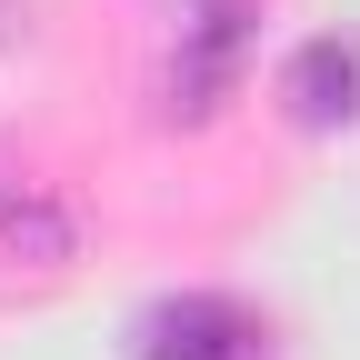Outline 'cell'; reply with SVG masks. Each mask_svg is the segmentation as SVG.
Here are the masks:
<instances>
[{"label": "cell", "instance_id": "cell-4", "mask_svg": "<svg viewBox=\"0 0 360 360\" xmlns=\"http://www.w3.org/2000/svg\"><path fill=\"white\" fill-rule=\"evenodd\" d=\"M281 110H290L300 130H350V120H360V30L300 40L290 70H281Z\"/></svg>", "mask_w": 360, "mask_h": 360}, {"label": "cell", "instance_id": "cell-3", "mask_svg": "<svg viewBox=\"0 0 360 360\" xmlns=\"http://www.w3.org/2000/svg\"><path fill=\"white\" fill-rule=\"evenodd\" d=\"M70 260H80L70 200H60L11 141H0V270H70Z\"/></svg>", "mask_w": 360, "mask_h": 360}, {"label": "cell", "instance_id": "cell-2", "mask_svg": "<svg viewBox=\"0 0 360 360\" xmlns=\"http://www.w3.org/2000/svg\"><path fill=\"white\" fill-rule=\"evenodd\" d=\"M130 360H270V321L231 290H170L130 321Z\"/></svg>", "mask_w": 360, "mask_h": 360}, {"label": "cell", "instance_id": "cell-1", "mask_svg": "<svg viewBox=\"0 0 360 360\" xmlns=\"http://www.w3.org/2000/svg\"><path fill=\"white\" fill-rule=\"evenodd\" d=\"M260 51V0H170V30H160V70H150V101L170 130H200L231 110V90Z\"/></svg>", "mask_w": 360, "mask_h": 360}]
</instances>
